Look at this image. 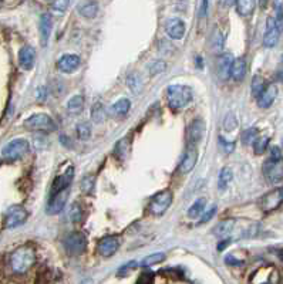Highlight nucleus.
I'll list each match as a JSON object with an SVG mask.
<instances>
[{"label": "nucleus", "instance_id": "obj_5", "mask_svg": "<svg viewBox=\"0 0 283 284\" xmlns=\"http://www.w3.org/2000/svg\"><path fill=\"white\" fill-rule=\"evenodd\" d=\"M64 247L70 255L78 256L87 249V237L80 232L70 233L64 239Z\"/></svg>", "mask_w": 283, "mask_h": 284}, {"label": "nucleus", "instance_id": "obj_14", "mask_svg": "<svg viewBox=\"0 0 283 284\" xmlns=\"http://www.w3.org/2000/svg\"><path fill=\"white\" fill-rule=\"evenodd\" d=\"M36 63V50L31 46H23L19 52V64L23 70H31Z\"/></svg>", "mask_w": 283, "mask_h": 284}, {"label": "nucleus", "instance_id": "obj_38", "mask_svg": "<svg viewBox=\"0 0 283 284\" xmlns=\"http://www.w3.org/2000/svg\"><path fill=\"white\" fill-rule=\"evenodd\" d=\"M68 218L70 220L73 222V223H78L81 218H83V210H81V207L78 203H74L71 209H70V212H68Z\"/></svg>", "mask_w": 283, "mask_h": 284}, {"label": "nucleus", "instance_id": "obj_46", "mask_svg": "<svg viewBox=\"0 0 283 284\" xmlns=\"http://www.w3.org/2000/svg\"><path fill=\"white\" fill-rule=\"evenodd\" d=\"M151 282H153V273L145 271V273H142L141 277L137 280V284H151Z\"/></svg>", "mask_w": 283, "mask_h": 284}, {"label": "nucleus", "instance_id": "obj_43", "mask_svg": "<svg viewBox=\"0 0 283 284\" xmlns=\"http://www.w3.org/2000/svg\"><path fill=\"white\" fill-rule=\"evenodd\" d=\"M215 213H217V206L214 205L211 209H208L206 212L202 213V216H201V219H199V223H206V222H209V220L215 216Z\"/></svg>", "mask_w": 283, "mask_h": 284}, {"label": "nucleus", "instance_id": "obj_50", "mask_svg": "<svg viewBox=\"0 0 283 284\" xmlns=\"http://www.w3.org/2000/svg\"><path fill=\"white\" fill-rule=\"evenodd\" d=\"M263 284H272V283H263Z\"/></svg>", "mask_w": 283, "mask_h": 284}, {"label": "nucleus", "instance_id": "obj_34", "mask_svg": "<svg viewBox=\"0 0 283 284\" xmlns=\"http://www.w3.org/2000/svg\"><path fill=\"white\" fill-rule=\"evenodd\" d=\"M268 145H269V138H268V137H257L256 141L253 142V151H255V154L262 155V154L266 151Z\"/></svg>", "mask_w": 283, "mask_h": 284}, {"label": "nucleus", "instance_id": "obj_27", "mask_svg": "<svg viewBox=\"0 0 283 284\" xmlns=\"http://www.w3.org/2000/svg\"><path fill=\"white\" fill-rule=\"evenodd\" d=\"M83 108H84V98L81 95H74L67 104V110L73 115H78L83 111Z\"/></svg>", "mask_w": 283, "mask_h": 284}, {"label": "nucleus", "instance_id": "obj_4", "mask_svg": "<svg viewBox=\"0 0 283 284\" xmlns=\"http://www.w3.org/2000/svg\"><path fill=\"white\" fill-rule=\"evenodd\" d=\"M25 127L29 131H40V132H52L56 129L54 121L47 114H34L25 121Z\"/></svg>", "mask_w": 283, "mask_h": 284}, {"label": "nucleus", "instance_id": "obj_29", "mask_svg": "<svg viewBox=\"0 0 283 284\" xmlns=\"http://www.w3.org/2000/svg\"><path fill=\"white\" fill-rule=\"evenodd\" d=\"M255 6H256V3L253 0H239V1H236V9H238V13L241 16L252 14Z\"/></svg>", "mask_w": 283, "mask_h": 284}, {"label": "nucleus", "instance_id": "obj_37", "mask_svg": "<svg viewBox=\"0 0 283 284\" xmlns=\"http://www.w3.org/2000/svg\"><path fill=\"white\" fill-rule=\"evenodd\" d=\"M257 138V129L256 128H249L242 134V142L245 145H253V142L256 141Z\"/></svg>", "mask_w": 283, "mask_h": 284}, {"label": "nucleus", "instance_id": "obj_22", "mask_svg": "<svg viewBox=\"0 0 283 284\" xmlns=\"http://www.w3.org/2000/svg\"><path fill=\"white\" fill-rule=\"evenodd\" d=\"M232 57L229 54H220L217 60V71H218V76L222 80L229 77V71H231L232 65Z\"/></svg>", "mask_w": 283, "mask_h": 284}, {"label": "nucleus", "instance_id": "obj_8", "mask_svg": "<svg viewBox=\"0 0 283 284\" xmlns=\"http://www.w3.org/2000/svg\"><path fill=\"white\" fill-rule=\"evenodd\" d=\"M283 203V188H278V189H273L266 195L262 196L260 202H259V206L262 209V212L265 213H270L273 210H276L278 207Z\"/></svg>", "mask_w": 283, "mask_h": 284}, {"label": "nucleus", "instance_id": "obj_30", "mask_svg": "<svg viewBox=\"0 0 283 284\" xmlns=\"http://www.w3.org/2000/svg\"><path fill=\"white\" fill-rule=\"evenodd\" d=\"M232 181V170L229 168H223L219 173L218 188L219 191H225Z\"/></svg>", "mask_w": 283, "mask_h": 284}, {"label": "nucleus", "instance_id": "obj_42", "mask_svg": "<svg viewBox=\"0 0 283 284\" xmlns=\"http://www.w3.org/2000/svg\"><path fill=\"white\" fill-rule=\"evenodd\" d=\"M128 85L131 91L134 90L135 92H138V91L141 90V78L138 77V74L137 73H134V74H131L128 78Z\"/></svg>", "mask_w": 283, "mask_h": 284}, {"label": "nucleus", "instance_id": "obj_20", "mask_svg": "<svg viewBox=\"0 0 283 284\" xmlns=\"http://www.w3.org/2000/svg\"><path fill=\"white\" fill-rule=\"evenodd\" d=\"M276 97H278V87L275 85V84H270L268 85L265 91L259 95V98H257V105L260 107V108H269L270 105L273 104V101L276 100Z\"/></svg>", "mask_w": 283, "mask_h": 284}, {"label": "nucleus", "instance_id": "obj_47", "mask_svg": "<svg viewBox=\"0 0 283 284\" xmlns=\"http://www.w3.org/2000/svg\"><path fill=\"white\" fill-rule=\"evenodd\" d=\"M220 145H222L223 152H226V154H231L232 151L235 149V142H226L225 140L220 138Z\"/></svg>", "mask_w": 283, "mask_h": 284}, {"label": "nucleus", "instance_id": "obj_26", "mask_svg": "<svg viewBox=\"0 0 283 284\" xmlns=\"http://www.w3.org/2000/svg\"><path fill=\"white\" fill-rule=\"evenodd\" d=\"M206 206V199L201 198V199H196L192 203V206L188 209V218L191 219H196L199 216H202L204 210H205Z\"/></svg>", "mask_w": 283, "mask_h": 284}, {"label": "nucleus", "instance_id": "obj_9", "mask_svg": "<svg viewBox=\"0 0 283 284\" xmlns=\"http://www.w3.org/2000/svg\"><path fill=\"white\" fill-rule=\"evenodd\" d=\"M263 175L270 183H278L283 179V159H268L263 165Z\"/></svg>", "mask_w": 283, "mask_h": 284}, {"label": "nucleus", "instance_id": "obj_18", "mask_svg": "<svg viewBox=\"0 0 283 284\" xmlns=\"http://www.w3.org/2000/svg\"><path fill=\"white\" fill-rule=\"evenodd\" d=\"M68 195H70L68 189L53 195L52 200H50V203H49V206H47V213H49V215H57V213H60V212L64 209L65 202H67V199H68Z\"/></svg>", "mask_w": 283, "mask_h": 284}, {"label": "nucleus", "instance_id": "obj_49", "mask_svg": "<svg viewBox=\"0 0 283 284\" xmlns=\"http://www.w3.org/2000/svg\"><path fill=\"white\" fill-rule=\"evenodd\" d=\"M80 284H93V280H91V279H87V280H83Z\"/></svg>", "mask_w": 283, "mask_h": 284}, {"label": "nucleus", "instance_id": "obj_21", "mask_svg": "<svg viewBox=\"0 0 283 284\" xmlns=\"http://www.w3.org/2000/svg\"><path fill=\"white\" fill-rule=\"evenodd\" d=\"M246 76V60L244 57H238L232 61L229 77H232L235 81H242Z\"/></svg>", "mask_w": 283, "mask_h": 284}, {"label": "nucleus", "instance_id": "obj_51", "mask_svg": "<svg viewBox=\"0 0 283 284\" xmlns=\"http://www.w3.org/2000/svg\"><path fill=\"white\" fill-rule=\"evenodd\" d=\"M282 27H283V20H282Z\"/></svg>", "mask_w": 283, "mask_h": 284}, {"label": "nucleus", "instance_id": "obj_2", "mask_svg": "<svg viewBox=\"0 0 283 284\" xmlns=\"http://www.w3.org/2000/svg\"><path fill=\"white\" fill-rule=\"evenodd\" d=\"M36 261V255L34 250L31 247H19L17 250H14V253L10 257V266L13 269L14 273L23 274L26 273Z\"/></svg>", "mask_w": 283, "mask_h": 284}, {"label": "nucleus", "instance_id": "obj_48", "mask_svg": "<svg viewBox=\"0 0 283 284\" xmlns=\"http://www.w3.org/2000/svg\"><path fill=\"white\" fill-rule=\"evenodd\" d=\"M270 159H283L279 146H272L270 148Z\"/></svg>", "mask_w": 283, "mask_h": 284}, {"label": "nucleus", "instance_id": "obj_7", "mask_svg": "<svg viewBox=\"0 0 283 284\" xmlns=\"http://www.w3.org/2000/svg\"><path fill=\"white\" fill-rule=\"evenodd\" d=\"M172 203V192L171 191H162L157 194L150 202V212L155 216H161L167 212V209Z\"/></svg>", "mask_w": 283, "mask_h": 284}, {"label": "nucleus", "instance_id": "obj_44", "mask_svg": "<svg viewBox=\"0 0 283 284\" xmlns=\"http://www.w3.org/2000/svg\"><path fill=\"white\" fill-rule=\"evenodd\" d=\"M52 6L53 9L57 12H65V9L70 6V1L68 0H59V1H53Z\"/></svg>", "mask_w": 283, "mask_h": 284}, {"label": "nucleus", "instance_id": "obj_33", "mask_svg": "<svg viewBox=\"0 0 283 284\" xmlns=\"http://www.w3.org/2000/svg\"><path fill=\"white\" fill-rule=\"evenodd\" d=\"M129 152V140L128 138H124L117 143L116 146V154L120 159H124L126 156L128 155Z\"/></svg>", "mask_w": 283, "mask_h": 284}, {"label": "nucleus", "instance_id": "obj_11", "mask_svg": "<svg viewBox=\"0 0 283 284\" xmlns=\"http://www.w3.org/2000/svg\"><path fill=\"white\" fill-rule=\"evenodd\" d=\"M205 131L206 125L204 119H201V118L193 119L191 125H189V128H188V141H189V143L195 146L198 142H201V140L205 135Z\"/></svg>", "mask_w": 283, "mask_h": 284}, {"label": "nucleus", "instance_id": "obj_36", "mask_svg": "<svg viewBox=\"0 0 283 284\" xmlns=\"http://www.w3.org/2000/svg\"><path fill=\"white\" fill-rule=\"evenodd\" d=\"M76 131H77V137L80 140H83V141L89 140L91 137V125L89 122H80Z\"/></svg>", "mask_w": 283, "mask_h": 284}, {"label": "nucleus", "instance_id": "obj_39", "mask_svg": "<svg viewBox=\"0 0 283 284\" xmlns=\"http://www.w3.org/2000/svg\"><path fill=\"white\" fill-rule=\"evenodd\" d=\"M212 49L215 52H220L223 49V36L219 30H215V33L212 34Z\"/></svg>", "mask_w": 283, "mask_h": 284}, {"label": "nucleus", "instance_id": "obj_54", "mask_svg": "<svg viewBox=\"0 0 283 284\" xmlns=\"http://www.w3.org/2000/svg\"><path fill=\"white\" fill-rule=\"evenodd\" d=\"M282 60H283V57H282Z\"/></svg>", "mask_w": 283, "mask_h": 284}, {"label": "nucleus", "instance_id": "obj_53", "mask_svg": "<svg viewBox=\"0 0 283 284\" xmlns=\"http://www.w3.org/2000/svg\"><path fill=\"white\" fill-rule=\"evenodd\" d=\"M0 164H1V161H0Z\"/></svg>", "mask_w": 283, "mask_h": 284}, {"label": "nucleus", "instance_id": "obj_45", "mask_svg": "<svg viewBox=\"0 0 283 284\" xmlns=\"http://www.w3.org/2000/svg\"><path fill=\"white\" fill-rule=\"evenodd\" d=\"M138 266V263L137 261H129L128 264H126L124 267H121L120 271H118V276H127L129 273V270H134L135 267Z\"/></svg>", "mask_w": 283, "mask_h": 284}, {"label": "nucleus", "instance_id": "obj_1", "mask_svg": "<svg viewBox=\"0 0 283 284\" xmlns=\"http://www.w3.org/2000/svg\"><path fill=\"white\" fill-rule=\"evenodd\" d=\"M167 100L171 108L181 110L192 101V90L188 85L172 84L167 88Z\"/></svg>", "mask_w": 283, "mask_h": 284}, {"label": "nucleus", "instance_id": "obj_31", "mask_svg": "<svg viewBox=\"0 0 283 284\" xmlns=\"http://www.w3.org/2000/svg\"><path fill=\"white\" fill-rule=\"evenodd\" d=\"M251 88H252V94H253V97L259 98V95H260V94L265 91V88H266V84H265V80H263V77H260V76H255L253 80H252Z\"/></svg>", "mask_w": 283, "mask_h": 284}, {"label": "nucleus", "instance_id": "obj_41", "mask_svg": "<svg viewBox=\"0 0 283 284\" xmlns=\"http://www.w3.org/2000/svg\"><path fill=\"white\" fill-rule=\"evenodd\" d=\"M165 68H167L165 61H162V60H157V61H154L153 64L150 65V74H151V76H157V74H159V73L165 71Z\"/></svg>", "mask_w": 283, "mask_h": 284}, {"label": "nucleus", "instance_id": "obj_35", "mask_svg": "<svg viewBox=\"0 0 283 284\" xmlns=\"http://www.w3.org/2000/svg\"><path fill=\"white\" fill-rule=\"evenodd\" d=\"M94 185H95V178H94V175H86V176L83 178L81 183H80V188H81L83 192L90 194V192L94 191Z\"/></svg>", "mask_w": 283, "mask_h": 284}, {"label": "nucleus", "instance_id": "obj_28", "mask_svg": "<svg viewBox=\"0 0 283 284\" xmlns=\"http://www.w3.org/2000/svg\"><path fill=\"white\" fill-rule=\"evenodd\" d=\"M107 118V113H105V108L101 103H95L91 108V119L97 124H101L105 121Z\"/></svg>", "mask_w": 283, "mask_h": 284}, {"label": "nucleus", "instance_id": "obj_24", "mask_svg": "<svg viewBox=\"0 0 283 284\" xmlns=\"http://www.w3.org/2000/svg\"><path fill=\"white\" fill-rule=\"evenodd\" d=\"M78 13L81 14L84 19H94L98 13V3L97 1H81L78 3L77 7Z\"/></svg>", "mask_w": 283, "mask_h": 284}, {"label": "nucleus", "instance_id": "obj_25", "mask_svg": "<svg viewBox=\"0 0 283 284\" xmlns=\"http://www.w3.org/2000/svg\"><path fill=\"white\" fill-rule=\"evenodd\" d=\"M129 108H131V103H129L128 98H120L111 107V113L116 116H124L128 114Z\"/></svg>", "mask_w": 283, "mask_h": 284}, {"label": "nucleus", "instance_id": "obj_3", "mask_svg": "<svg viewBox=\"0 0 283 284\" xmlns=\"http://www.w3.org/2000/svg\"><path fill=\"white\" fill-rule=\"evenodd\" d=\"M30 149V145L26 140L23 138H16L13 141H10L1 151V155L3 158L9 159V161H16V159H20L26 155Z\"/></svg>", "mask_w": 283, "mask_h": 284}, {"label": "nucleus", "instance_id": "obj_12", "mask_svg": "<svg viewBox=\"0 0 283 284\" xmlns=\"http://www.w3.org/2000/svg\"><path fill=\"white\" fill-rule=\"evenodd\" d=\"M80 65V57L76 54H64L63 57L59 58L57 61V68L59 71L64 74H71L74 73Z\"/></svg>", "mask_w": 283, "mask_h": 284}, {"label": "nucleus", "instance_id": "obj_23", "mask_svg": "<svg viewBox=\"0 0 283 284\" xmlns=\"http://www.w3.org/2000/svg\"><path fill=\"white\" fill-rule=\"evenodd\" d=\"M233 227H235V220L226 219L223 222H219L212 233L219 239H228L231 236V233L233 232Z\"/></svg>", "mask_w": 283, "mask_h": 284}, {"label": "nucleus", "instance_id": "obj_13", "mask_svg": "<svg viewBox=\"0 0 283 284\" xmlns=\"http://www.w3.org/2000/svg\"><path fill=\"white\" fill-rule=\"evenodd\" d=\"M73 176H74V169L73 167H70L68 169H65L64 173L59 175L54 181H53V186H52V194L56 195L62 191H65L68 189L70 183L73 181Z\"/></svg>", "mask_w": 283, "mask_h": 284}, {"label": "nucleus", "instance_id": "obj_19", "mask_svg": "<svg viewBox=\"0 0 283 284\" xmlns=\"http://www.w3.org/2000/svg\"><path fill=\"white\" fill-rule=\"evenodd\" d=\"M53 30V17L50 13L41 14L40 17V39H41V44L46 46L47 41L50 39Z\"/></svg>", "mask_w": 283, "mask_h": 284}, {"label": "nucleus", "instance_id": "obj_16", "mask_svg": "<svg viewBox=\"0 0 283 284\" xmlns=\"http://www.w3.org/2000/svg\"><path fill=\"white\" fill-rule=\"evenodd\" d=\"M196 161H198V151H196V148H195L193 145H189L188 149H187V152H185V155L182 158V161H181V173H188V172H191V170L195 168V165H196Z\"/></svg>", "mask_w": 283, "mask_h": 284}, {"label": "nucleus", "instance_id": "obj_15", "mask_svg": "<svg viewBox=\"0 0 283 284\" xmlns=\"http://www.w3.org/2000/svg\"><path fill=\"white\" fill-rule=\"evenodd\" d=\"M97 250L103 257H111L113 255H116V252L118 250V240L113 236L103 237L97 245Z\"/></svg>", "mask_w": 283, "mask_h": 284}, {"label": "nucleus", "instance_id": "obj_40", "mask_svg": "<svg viewBox=\"0 0 283 284\" xmlns=\"http://www.w3.org/2000/svg\"><path fill=\"white\" fill-rule=\"evenodd\" d=\"M236 127H238L236 116L233 115L232 113H229L228 115L225 116V119H223V129H225V131H228V132H231V131H233Z\"/></svg>", "mask_w": 283, "mask_h": 284}, {"label": "nucleus", "instance_id": "obj_17", "mask_svg": "<svg viewBox=\"0 0 283 284\" xmlns=\"http://www.w3.org/2000/svg\"><path fill=\"white\" fill-rule=\"evenodd\" d=\"M165 31L172 40H181L185 36V23L181 19H169L165 23Z\"/></svg>", "mask_w": 283, "mask_h": 284}, {"label": "nucleus", "instance_id": "obj_10", "mask_svg": "<svg viewBox=\"0 0 283 284\" xmlns=\"http://www.w3.org/2000/svg\"><path fill=\"white\" fill-rule=\"evenodd\" d=\"M279 36H281V28H279V23L275 17H268L266 22V31L263 36V46L265 47H275L279 41Z\"/></svg>", "mask_w": 283, "mask_h": 284}, {"label": "nucleus", "instance_id": "obj_6", "mask_svg": "<svg viewBox=\"0 0 283 284\" xmlns=\"http://www.w3.org/2000/svg\"><path fill=\"white\" fill-rule=\"evenodd\" d=\"M27 216H29V213L23 206L16 205V206L9 207L6 212V216H4V227L6 229L19 227L26 222Z\"/></svg>", "mask_w": 283, "mask_h": 284}, {"label": "nucleus", "instance_id": "obj_32", "mask_svg": "<svg viewBox=\"0 0 283 284\" xmlns=\"http://www.w3.org/2000/svg\"><path fill=\"white\" fill-rule=\"evenodd\" d=\"M165 257H167L165 253H154V255H150V256H147V257L142 260L141 266L142 267H150V266H153V264H158V263L164 261Z\"/></svg>", "mask_w": 283, "mask_h": 284}, {"label": "nucleus", "instance_id": "obj_52", "mask_svg": "<svg viewBox=\"0 0 283 284\" xmlns=\"http://www.w3.org/2000/svg\"><path fill=\"white\" fill-rule=\"evenodd\" d=\"M0 6H1V3H0Z\"/></svg>", "mask_w": 283, "mask_h": 284}]
</instances>
